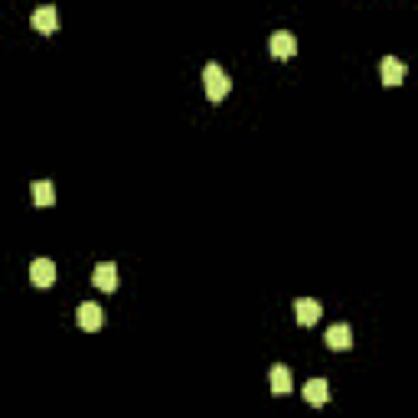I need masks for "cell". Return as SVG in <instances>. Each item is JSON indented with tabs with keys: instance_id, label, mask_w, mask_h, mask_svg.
Returning a JSON list of instances; mask_svg holds the SVG:
<instances>
[{
	"instance_id": "9c48e42d",
	"label": "cell",
	"mask_w": 418,
	"mask_h": 418,
	"mask_svg": "<svg viewBox=\"0 0 418 418\" xmlns=\"http://www.w3.org/2000/svg\"><path fill=\"white\" fill-rule=\"evenodd\" d=\"M271 392L275 395H287L291 389H295V379H291V369L287 366H281V363H275L271 366Z\"/></svg>"
},
{
	"instance_id": "5b68a950",
	"label": "cell",
	"mask_w": 418,
	"mask_h": 418,
	"mask_svg": "<svg viewBox=\"0 0 418 418\" xmlns=\"http://www.w3.org/2000/svg\"><path fill=\"white\" fill-rule=\"evenodd\" d=\"M92 281L98 291H105V295H111V291H118V268L111 262H98L92 271Z\"/></svg>"
},
{
	"instance_id": "6da1fadb",
	"label": "cell",
	"mask_w": 418,
	"mask_h": 418,
	"mask_svg": "<svg viewBox=\"0 0 418 418\" xmlns=\"http://www.w3.org/2000/svg\"><path fill=\"white\" fill-rule=\"evenodd\" d=\"M203 86H206L209 101H223L225 95H229V88H233V82H229V76H225V69L219 62H206V69H203Z\"/></svg>"
},
{
	"instance_id": "277c9868",
	"label": "cell",
	"mask_w": 418,
	"mask_h": 418,
	"mask_svg": "<svg viewBox=\"0 0 418 418\" xmlns=\"http://www.w3.org/2000/svg\"><path fill=\"white\" fill-rule=\"evenodd\" d=\"M320 314H324V307H320V301H314V297H297L295 301V317L301 327H314L320 320Z\"/></svg>"
},
{
	"instance_id": "52a82bcc",
	"label": "cell",
	"mask_w": 418,
	"mask_h": 418,
	"mask_svg": "<svg viewBox=\"0 0 418 418\" xmlns=\"http://www.w3.org/2000/svg\"><path fill=\"white\" fill-rule=\"evenodd\" d=\"M324 340L330 350H350L353 347V330H350V324H333V327H327Z\"/></svg>"
},
{
	"instance_id": "30bf717a",
	"label": "cell",
	"mask_w": 418,
	"mask_h": 418,
	"mask_svg": "<svg viewBox=\"0 0 418 418\" xmlns=\"http://www.w3.org/2000/svg\"><path fill=\"white\" fill-rule=\"evenodd\" d=\"M382 82H386V86H402L405 82V62L395 59V56H386V59H382Z\"/></svg>"
},
{
	"instance_id": "7c38bea8",
	"label": "cell",
	"mask_w": 418,
	"mask_h": 418,
	"mask_svg": "<svg viewBox=\"0 0 418 418\" xmlns=\"http://www.w3.org/2000/svg\"><path fill=\"white\" fill-rule=\"evenodd\" d=\"M33 200H36V206H53L56 186L49 183V180H36V183H33Z\"/></svg>"
},
{
	"instance_id": "8fae6325",
	"label": "cell",
	"mask_w": 418,
	"mask_h": 418,
	"mask_svg": "<svg viewBox=\"0 0 418 418\" xmlns=\"http://www.w3.org/2000/svg\"><path fill=\"white\" fill-rule=\"evenodd\" d=\"M304 399L310 405H324L330 399V382L327 379H307L304 382Z\"/></svg>"
},
{
	"instance_id": "7a4b0ae2",
	"label": "cell",
	"mask_w": 418,
	"mask_h": 418,
	"mask_svg": "<svg viewBox=\"0 0 418 418\" xmlns=\"http://www.w3.org/2000/svg\"><path fill=\"white\" fill-rule=\"evenodd\" d=\"M76 320H78L82 330L95 333V330H101V324H105V310H101L95 301H82L78 304V310H76Z\"/></svg>"
},
{
	"instance_id": "3957f363",
	"label": "cell",
	"mask_w": 418,
	"mask_h": 418,
	"mask_svg": "<svg viewBox=\"0 0 418 418\" xmlns=\"http://www.w3.org/2000/svg\"><path fill=\"white\" fill-rule=\"evenodd\" d=\"M268 49H271V56H275V59H291V56L297 53V36H295V33H287V30L271 33Z\"/></svg>"
},
{
	"instance_id": "ba28073f",
	"label": "cell",
	"mask_w": 418,
	"mask_h": 418,
	"mask_svg": "<svg viewBox=\"0 0 418 418\" xmlns=\"http://www.w3.org/2000/svg\"><path fill=\"white\" fill-rule=\"evenodd\" d=\"M33 26H36L39 33H46V36L59 30V14H56V7H49V4H46V7L33 10Z\"/></svg>"
},
{
	"instance_id": "8992f818",
	"label": "cell",
	"mask_w": 418,
	"mask_h": 418,
	"mask_svg": "<svg viewBox=\"0 0 418 418\" xmlns=\"http://www.w3.org/2000/svg\"><path fill=\"white\" fill-rule=\"evenodd\" d=\"M30 281L36 287H49L56 281V262L53 258H36V262L30 265Z\"/></svg>"
}]
</instances>
